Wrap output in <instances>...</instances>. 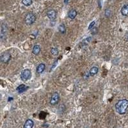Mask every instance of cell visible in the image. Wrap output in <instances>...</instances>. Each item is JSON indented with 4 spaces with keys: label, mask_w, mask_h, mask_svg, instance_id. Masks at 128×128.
<instances>
[{
    "label": "cell",
    "mask_w": 128,
    "mask_h": 128,
    "mask_svg": "<svg viewBox=\"0 0 128 128\" xmlns=\"http://www.w3.org/2000/svg\"><path fill=\"white\" fill-rule=\"evenodd\" d=\"M115 109L120 115L125 114L128 109V100L126 99L119 100L115 104Z\"/></svg>",
    "instance_id": "cell-1"
},
{
    "label": "cell",
    "mask_w": 128,
    "mask_h": 128,
    "mask_svg": "<svg viewBox=\"0 0 128 128\" xmlns=\"http://www.w3.org/2000/svg\"><path fill=\"white\" fill-rule=\"evenodd\" d=\"M35 21H36V16L32 12L28 13L24 17V22L27 25H32L35 22Z\"/></svg>",
    "instance_id": "cell-2"
},
{
    "label": "cell",
    "mask_w": 128,
    "mask_h": 128,
    "mask_svg": "<svg viewBox=\"0 0 128 128\" xmlns=\"http://www.w3.org/2000/svg\"><path fill=\"white\" fill-rule=\"evenodd\" d=\"M32 77V72L30 69H24L21 72V78L23 81H27Z\"/></svg>",
    "instance_id": "cell-3"
},
{
    "label": "cell",
    "mask_w": 128,
    "mask_h": 128,
    "mask_svg": "<svg viewBox=\"0 0 128 128\" xmlns=\"http://www.w3.org/2000/svg\"><path fill=\"white\" fill-rule=\"evenodd\" d=\"M11 59V55L9 53H4L0 56V62L7 64Z\"/></svg>",
    "instance_id": "cell-4"
},
{
    "label": "cell",
    "mask_w": 128,
    "mask_h": 128,
    "mask_svg": "<svg viewBox=\"0 0 128 128\" xmlns=\"http://www.w3.org/2000/svg\"><path fill=\"white\" fill-rule=\"evenodd\" d=\"M60 101V96L58 92L53 93V95L51 96L50 100V104L51 105H55L56 104Z\"/></svg>",
    "instance_id": "cell-5"
},
{
    "label": "cell",
    "mask_w": 128,
    "mask_h": 128,
    "mask_svg": "<svg viewBox=\"0 0 128 128\" xmlns=\"http://www.w3.org/2000/svg\"><path fill=\"white\" fill-rule=\"evenodd\" d=\"M56 12L55 10H49L47 12V16L50 20H55L56 18Z\"/></svg>",
    "instance_id": "cell-6"
},
{
    "label": "cell",
    "mask_w": 128,
    "mask_h": 128,
    "mask_svg": "<svg viewBox=\"0 0 128 128\" xmlns=\"http://www.w3.org/2000/svg\"><path fill=\"white\" fill-rule=\"evenodd\" d=\"M33 125H34V122L32 119H28L24 124L23 128H33Z\"/></svg>",
    "instance_id": "cell-7"
},
{
    "label": "cell",
    "mask_w": 128,
    "mask_h": 128,
    "mask_svg": "<svg viewBox=\"0 0 128 128\" xmlns=\"http://www.w3.org/2000/svg\"><path fill=\"white\" fill-rule=\"evenodd\" d=\"M76 16H77V11L76 10L72 9L69 10V12H68V17L71 19H74Z\"/></svg>",
    "instance_id": "cell-8"
},
{
    "label": "cell",
    "mask_w": 128,
    "mask_h": 128,
    "mask_svg": "<svg viewBox=\"0 0 128 128\" xmlns=\"http://www.w3.org/2000/svg\"><path fill=\"white\" fill-rule=\"evenodd\" d=\"M40 47L39 45H35L32 49V53L35 55H39L40 53Z\"/></svg>",
    "instance_id": "cell-9"
},
{
    "label": "cell",
    "mask_w": 128,
    "mask_h": 128,
    "mask_svg": "<svg viewBox=\"0 0 128 128\" xmlns=\"http://www.w3.org/2000/svg\"><path fill=\"white\" fill-rule=\"evenodd\" d=\"M46 68V65L44 64H40L37 67V72L39 74H41L44 72Z\"/></svg>",
    "instance_id": "cell-10"
},
{
    "label": "cell",
    "mask_w": 128,
    "mask_h": 128,
    "mask_svg": "<svg viewBox=\"0 0 128 128\" xmlns=\"http://www.w3.org/2000/svg\"><path fill=\"white\" fill-rule=\"evenodd\" d=\"M99 71V69L97 67H92L89 71V74L90 76H94L97 74Z\"/></svg>",
    "instance_id": "cell-11"
},
{
    "label": "cell",
    "mask_w": 128,
    "mask_h": 128,
    "mask_svg": "<svg viewBox=\"0 0 128 128\" xmlns=\"http://www.w3.org/2000/svg\"><path fill=\"white\" fill-rule=\"evenodd\" d=\"M121 14L124 16H128V5H124L121 8Z\"/></svg>",
    "instance_id": "cell-12"
},
{
    "label": "cell",
    "mask_w": 128,
    "mask_h": 128,
    "mask_svg": "<svg viewBox=\"0 0 128 128\" xmlns=\"http://www.w3.org/2000/svg\"><path fill=\"white\" fill-rule=\"evenodd\" d=\"M58 30L59 32L62 33V34H65V32H66V28H65V26L64 24H61L60 25H59L58 26Z\"/></svg>",
    "instance_id": "cell-13"
},
{
    "label": "cell",
    "mask_w": 128,
    "mask_h": 128,
    "mask_svg": "<svg viewBox=\"0 0 128 128\" xmlns=\"http://www.w3.org/2000/svg\"><path fill=\"white\" fill-rule=\"evenodd\" d=\"M27 88V87H26L24 85H19L17 88V91L19 93H22Z\"/></svg>",
    "instance_id": "cell-14"
},
{
    "label": "cell",
    "mask_w": 128,
    "mask_h": 128,
    "mask_svg": "<svg viewBox=\"0 0 128 128\" xmlns=\"http://www.w3.org/2000/svg\"><path fill=\"white\" fill-rule=\"evenodd\" d=\"M32 3H33L32 0H22V3L26 7L30 6L32 4Z\"/></svg>",
    "instance_id": "cell-15"
},
{
    "label": "cell",
    "mask_w": 128,
    "mask_h": 128,
    "mask_svg": "<svg viewBox=\"0 0 128 128\" xmlns=\"http://www.w3.org/2000/svg\"><path fill=\"white\" fill-rule=\"evenodd\" d=\"M51 53L52 54V55L53 56H57L58 55V50L56 48H53L51 50Z\"/></svg>",
    "instance_id": "cell-16"
},
{
    "label": "cell",
    "mask_w": 128,
    "mask_h": 128,
    "mask_svg": "<svg viewBox=\"0 0 128 128\" xmlns=\"http://www.w3.org/2000/svg\"><path fill=\"white\" fill-rule=\"evenodd\" d=\"M112 14V12L110 10V9H106L105 11V16H106L107 17H109Z\"/></svg>",
    "instance_id": "cell-17"
},
{
    "label": "cell",
    "mask_w": 128,
    "mask_h": 128,
    "mask_svg": "<svg viewBox=\"0 0 128 128\" xmlns=\"http://www.w3.org/2000/svg\"><path fill=\"white\" fill-rule=\"evenodd\" d=\"M95 24H96V22H95V21H92V22L90 24L88 29H89V30H92L93 28L95 27Z\"/></svg>",
    "instance_id": "cell-18"
},
{
    "label": "cell",
    "mask_w": 128,
    "mask_h": 128,
    "mask_svg": "<svg viewBox=\"0 0 128 128\" xmlns=\"http://www.w3.org/2000/svg\"><path fill=\"white\" fill-rule=\"evenodd\" d=\"M70 0H64V3L65 4H68Z\"/></svg>",
    "instance_id": "cell-19"
},
{
    "label": "cell",
    "mask_w": 128,
    "mask_h": 128,
    "mask_svg": "<svg viewBox=\"0 0 128 128\" xmlns=\"http://www.w3.org/2000/svg\"><path fill=\"white\" fill-rule=\"evenodd\" d=\"M127 39H128V36H127Z\"/></svg>",
    "instance_id": "cell-20"
}]
</instances>
